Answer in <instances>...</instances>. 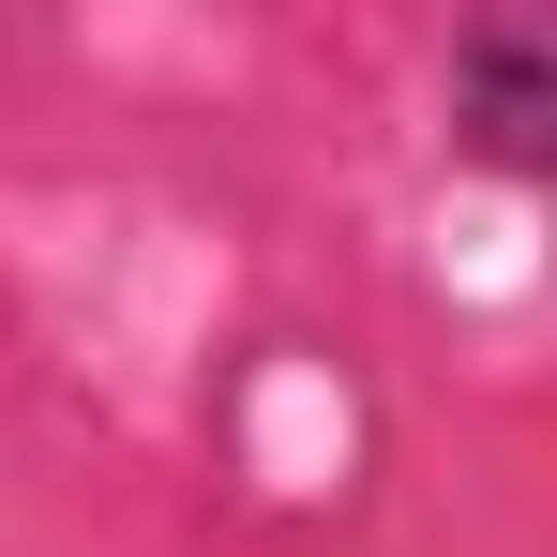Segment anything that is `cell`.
<instances>
[{
	"instance_id": "6da1fadb",
	"label": "cell",
	"mask_w": 557,
	"mask_h": 557,
	"mask_svg": "<svg viewBox=\"0 0 557 557\" xmlns=\"http://www.w3.org/2000/svg\"><path fill=\"white\" fill-rule=\"evenodd\" d=\"M453 151L497 182H557V15H467L453 30Z\"/></svg>"
}]
</instances>
